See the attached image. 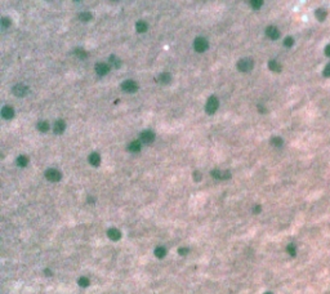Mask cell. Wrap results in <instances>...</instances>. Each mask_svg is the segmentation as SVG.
I'll use <instances>...</instances> for the list:
<instances>
[{
  "label": "cell",
  "mask_w": 330,
  "mask_h": 294,
  "mask_svg": "<svg viewBox=\"0 0 330 294\" xmlns=\"http://www.w3.org/2000/svg\"><path fill=\"white\" fill-rule=\"evenodd\" d=\"M128 150L130 151V152H138L141 150V142H139V141H133V142L129 143Z\"/></svg>",
  "instance_id": "obj_17"
},
{
  "label": "cell",
  "mask_w": 330,
  "mask_h": 294,
  "mask_svg": "<svg viewBox=\"0 0 330 294\" xmlns=\"http://www.w3.org/2000/svg\"><path fill=\"white\" fill-rule=\"evenodd\" d=\"M154 139H155V134L151 132V130H143V132L141 133V141L146 145L152 143Z\"/></svg>",
  "instance_id": "obj_7"
},
{
  "label": "cell",
  "mask_w": 330,
  "mask_h": 294,
  "mask_svg": "<svg viewBox=\"0 0 330 294\" xmlns=\"http://www.w3.org/2000/svg\"><path fill=\"white\" fill-rule=\"evenodd\" d=\"M110 71V67H109V65L107 63H103V62H99V63H97L96 65V72L98 74L99 76H103L106 75L107 72Z\"/></svg>",
  "instance_id": "obj_9"
},
{
  "label": "cell",
  "mask_w": 330,
  "mask_h": 294,
  "mask_svg": "<svg viewBox=\"0 0 330 294\" xmlns=\"http://www.w3.org/2000/svg\"><path fill=\"white\" fill-rule=\"evenodd\" d=\"M45 177H47L48 181H50V182H58L59 179H61L62 174L59 173L57 169H48L45 172Z\"/></svg>",
  "instance_id": "obj_5"
},
{
  "label": "cell",
  "mask_w": 330,
  "mask_h": 294,
  "mask_svg": "<svg viewBox=\"0 0 330 294\" xmlns=\"http://www.w3.org/2000/svg\"><path fill=\"white\" fill-rule=\"evenodd\" d=\"M315 16H316V18L320 21V22H322V21H325V18H326V16H328V13H326V10L325 9H322V8H318L316 12H315Z\"/></svg>",
  "instance_id": "obj_16"
},
{
  "label": "cell",
  "mask_w": 330,
  "mask_h": 294,
  "mask_svg": "<svg viewBox=\"0 0 330 294\" xmlns=\"http://www.w3.org/2000/svg\"><path fill=\"white\" fill-rule=\"evenodd\" d=\"M324 52H325V56L330 57V44H328V45L325 47V49H324Z\"/></svg>",
  "instance_id": "obj_33"
},
{
  "label": "cell",
  "mask_w": 330,
  "mask_h": 294,
  "mask_svg": "<svg viewBox=\"0 0 330 294\" xmlns=\"http://www.w3.org/2000/svg\"><path fill=\"white\" fill-rule=\"evenodd\" d=\"M254 213H259V210H261V206H255V208H254Z\"/></svg>",
  "instance_id": "obj_36"
},
{
  "label": "cell",
  "mask_w": 330,
  "mask_h": 294,
  "mask_svg": "<svg viewBox=\"0 0 330 294\" xmlns=\"http://www.w3.org/2000/svg\"><path fill=\"white\" fill-rule=\"evenodd\" d=\"M187 252H188V249H186V248H181V249H179V254H181V255L187 254Z\"/></svg>",
  "instance_id": "obj_34"
},
{
  "label": "cell",
  "mask_w": 330,
  "mask_h": 294,
  "mask_svg": "<svg viewBox=\"0 0 330 294\" xmlns=\"http://www.w3.org/2000/svg\"><path fill=\"white\" fill-rule=\"evenodd\" d=\"M250 5L254 9H259L263 5V0H250Z\"/></svg>",
  "instance_id": "obj_27"
},
{
  "label": "cell",
  "mask_w": 330,
  "mask_h": 294,
  "mask_svg": "<svg viewBox=\"0 0 330 294\" xmlns=\"http://www.w3.org/2000/svg\"><path fill=\"white\" fill-rule=\"evenodd\" d=\"M75 2H79V0H75Z\"/></svg>",
  "instance_id": "obj_38"
},
{
  "label": "cell",
  "mask_w": 330,
  "mask_h": 294,
  "mask_svg": "<svg viewBox=\"0 0 330 294\" xmlns=\"http://www.w3.org/2000/svg\"><path fill=\"white\" fill-rule=\"evenodd\" d=\"M17 164L19 165V166H26L29 164V159L26 156H23V155H21V156H18V159H17Z\"/></svg>",
  "instance_id": "obj_23"
},
{
  "label": "cell",
  "mask_w": 330,
  "mask_h": 294,
  "mask_svg": "<svg viewBox=\"0 0 330 294\" xmlns=\"http://www.w3.org/2000/svg\"><path fill=\"white\" fill-rule=\"evenodd\" d=\"M218 106H219L218 98L214 97V96H212V97H210L209 100L207 101V105H205V111H207V114H209V115H213V114L217 111Z\"/></svg>",
  "instance_id": "obj_1"
},
{
  "label": "cell",
  "mask_w": 330,
  "mask_h": 294,
  "mask_svg": "<svg viewBox=\"0 0 330 294\" xmlns=\"http://www.w3.org/2000/svg\"><path fill=\"white\" fill-rule=\"evenodd\" d=\"M193 48L195 51L199 53H203L208 49V40L204 39V37H196L193 41Z\"/></svg>",
  "instance_id": "obj_3"
},
{
  "label": "cell",
  "mask_w": 330,
  "mask_h": 294,
  "mask_svg": "<svg viewBox=\"0 0 330 294\" xmlns=\"http://www.w3.org/2000/svg\"><path fill=\"white\" fill-rule=\"evenodd\" d=\"M2 116L4 119H7V120H9V119H12L14 116V110H13V107H10V106H4L2 108Z\"/></svg>",
  "instance_id": "obj_10"
},
{
  "label": "cell",
  "mask_w": 330,
  "mask_h": 294,
  "mask_svg": "<svg viewBox=\"0 0 330 294\" xmlns=\"http://www.w3.org/2000/svg\"><path fill=\"white\" fill-rule=\"evenodd\" d=\"M268 68L273 72H280L281 71V65L277 61H275V59H271V61L268 62Z\"/></svg>",
  "instance_id": "obj_15"
},
{
  "label": "cell",
  "mask_w": 330,
  "mask_h": 294,
  "mask_svg": "<svg viewBox=\"0 0 330 294\" xmlns=\"http://www.w3.org/2000/svg\"><path fill=\"white\" fill-rule=\"evenodd\" d=\"M264 294H272V293H269V292H268V293H264Z\"/></svg>",
  "instance_id": "obj_37"
},
{
  "label": "cell",
  "mask_w": 330,
  "mask_h": 294,
  "mask_svg": "<svg viewBox=\"0 0 330 294\" xmlns=\"http://www.w3.org/2000/svg\"><path fill=\"white\" fill-rule=\"evenodd\" d=\"M200 178H201V177H200V173H199V172H197V173H195V179H197V181H199Z\"/></svg>",
  "instance_id": "obj_35"
},
{
  "label": "cell",
  "mask_w": 330,
  "mask_h": 294,
  "mask_svg": "<svg viewBox=\"0 0 330 294\" xmlns=\"http://www.w3.org/2000/svg\"><path fill=\"white\" fill-rule=\"evenodd\" d=\"M271 145L275 146V147H281L283 146V139H281L280 137H273L271 139Z\"/></svg>",
  "instance_id": "obj_25"
},
{
  "label": "cell",
  "mask_w": 330,
  "mask_h": 294,
  "mask_svg": "<svg viewBox=\"0 0 330 294\" xmlns=\"http://www.w3.org/2000/svg\"><path fill=\"white\" fill-rule=\"evenodd\" d=\"M2 25H3V27H8V26H10V19L7 18V17L2 18Z\"/></svg>",
  "instance_id": "obj_32"
},
{
  "label": "cell",
  "mask_w": 330,
  "mask_h": 294,
  "mask_svg": "<svg viewBox=\"0 0 330 294\" xmlns=\"http://www.w3.org/2000/svg\"><path fill=\"white\" fill-rule=\"evenodd\" d=\"M79 285L80 286H84V288L88 286L89 285V280L86 279V277H80V279H79Z\"/></svg>",
  "instance_id": "obj_29"
},
{
  "label": "cell",
  "mask_w": 330,
  "mask_h": 294,
  "mask_svg": "<svg viewBox=\"0 0 330 294\" xmlns=\"http://www.w3.org/2000/svg\"><path fill=\"white\" fill-rule=\"evenodd\" d=\"M253 66H254V62H253V59H250V58H242V59H240V61L237 62V68H239L241 72H249V71H252Z\"/></svg>",
  "instance_id": "obj_2"
},
{
  "label": "cell",
  "mask_w": 330,
  "mask_h": 294,
  "mask_svg": "<svg viewBox=\"0 0 330 294\" xmlns=\"http://www.w3.org/2000/svg\"><path fill=\"white\" fill-rule=\"evenodd\" d=\"M293 44H294V39H293V37H290V36H288V37H286V39L284 40V45L288 47V48H290Z\"/></svg>",
  "instance_id": "obj_28"
},
{
  "label": "cell",
  "mask_w": 330,
  "mask_h": 294,
  "mask_svg": "<svg viewBox=\"0 0 330 294\" xmlns=\"http://www.w3.org/2000/svg\"><path fill=\"white\" fill-rule=\"evenodd\" d=\"M49 124H48L47 121H40V123H37V129L40 130V132H48V130H49Z\"/></svg>",
  "instance_id": "obj_20"
},
{
  "label": "cell",
  "mask_w": 330,
  "mask_h": 294,
  "mask_svg": "<svg viewBox=\"0 0 330 294\" xmlns=\"http://www.w3.org/2000/svg\"><path fill=\"white\" fill-rule=\"evenodd\" d=\"M92 18H93V16H92V13L89 12H84L79 16V19L80 21H83V22H88V21H90Z\"/></svg>",
  "instance_id": "obj_22"
},
{
  "label": "cell",
  "mask_w": 330,
  "mask_h": 294,
  "mask_svg": "<svg viewBox=\"0 0 330 294\" xmlns=\"http://www.w3.org/2000/svg\"><path fill=\"white\" fill-rule=\"evenodd\" d=\"M170 80H172V76H170L169 72H163L159 76V81L160 83H163V84H169Z\"/></svg>",
  "instance_id": "obj_18"
},
{
  "label": "cell",
  "mask_w": 330,
  "mask_h": 294,
  "mask_svg": "<svg viewBox=\"0 0 330 294\" xmlns=\"http://www.w3.org/2000/svg\"><path fill=\"white\" fill-rule=\"evenodd\" d=\"M324 76H326V78H330V63L329 65H326L325 66V68H324Z\"/></svg>",
  "instance_id": "obj_31"
},
{
  "label": "cell",
  "mask_w": 330,
  "mask_h": 294,
  "mask_svg": "<svg viewBox=\"0 0 330 294\" xmlns=\"http://www.w3.org/2000/svg\"><path fill=\"white\" fill-rule=\"evenodd\" d=\"M12 92H13L14 96H17V97H23V96L27 94L29 88H27V86H26L25 84H17V85L13 86Z\"/></svg>",
  "instance_id": "obj_6"
},
{
  "label": "cell",
  "mask_w": 330,
  "mask_h": 294,
  "mask_svg": "<svg viewBox=\"0 0 330 294\" xmlns=\"http://www.w3.org/2000/svg\"><path fill=\"white\" fill-rule=\"evenodd\" d=\"M64 128H66V124H64V121L63 120H58V121H56L54 127H53V130H54L56 134H61V133H63Z\"/></svg>",
  "instance_id": "obj_13"
},
{
  "label": "cell",
  "mask_w": 330,
  "mask_h": 294,
  "mask_svg": "<svg viewBox=\"0 0 330 294\" xmlns=\"http://www.w3.org/2000/svg\"><path fill=\"white\" fill-rule=\"evenodd\" d=\"M165 254H166V249L164 247H158L155 249V255L158 258H164Z\"/></svg>",
  "instance_id": "obj_19"
},
{
  "label": "cell",
  "mask_w": 330,
  "mask_h": 294,
  "mask_svg": "<svg viewBox=\"0 0 330 294\" xmlns=\"http://www.w3.org/2000/svg\"><path fill=\"white\" fill-rule=\"evenodd\" d=\"M212 176L214 178H217V179H227V178L231 177V174H230V172H222V170L215 169V170L212 172Z\"/></svg>",
  "instance_id": "obj_11"
},
{
  "label": "cell",
  "mask_w": 330,
  "mask_h": 294,
  "mask_svg": "<svg viewBox=\"0 0 330 294\" xmlns=\"http://www.w3.org/2000/svg\"><path fill=\"white\" fill-rule=\"evenodd\" d=\"M89 163L93 166H98L101 163V156L97 154V152H93V154H90V156H89Z\"/></svg>",
  "instance_id": "obj_14"
},
{
  "label": "cell",
  "mask_w": 330,
  "mask_h": 294,
  "mask_svg": "<svg viewBox=\"0 0 330 294\" xmlns=\"http://www.w3.org/2000/svg\"><path fill=\"white\" fill-rule=\"evenodd\" d=\"M74 53L76 54L78 57H80V58H86V56H88V53H86L84 49H80V48H78V49H75L74 51Z\"/></svg>",
  "instance_id": "obj_26"
},
{
  "label": "cell",
  "mask_w": 330,
  "mask_h": 294,
  "mask_svg": "<svg viewBox=\"0 0 330 294\" xmlns=\"http://www.w3.org/2000/svg\"><path fill=\"white\" fill-rule=\"evenodd\" d=\"M136 29H137L138 32L147 31V23L143 22V21H139V22H137V25H136Z\"/></svg>",
  "instance_id": "obj_21"
},
{
  "label": "cell",
  "mask_w": 330,
  "mask_h": 294,
  "mask_svg": "<svg viewBox=\"0 0 330 294\" xmlns=\"http://www.w3.org/2000/svg\"><path fill=\"white\" fill-rule=\"evenodd\" d=\"M266 35L269 37V39L276 40V39H279V36H280V31H279L277 27H275V26H268L267 29H266Z\"/></svg>",
  "instance_id": "obj_8"
},
{
  "label": "cell",
  "mask_w": 330,
  "mask_h": 294,
  "mask_svg": "<svg viewBox=\"0 0 330 294\" xmlns=\"http://www.w3.org/2000/svg\"><path fill=\"white\" fill-rule=\"evenodd\" d=\"M121 88L124 92H127V93H134V92H137L138 85L134 80H125L121 84Z\"/></svg>",
  "instance_id": "obj_4"
},
{
  "label": "cell",
  "mask_w": 330,
  "mask_h": 294,
  "mask_svg": "<svg viewBox=\"0 0 330 294\" xmlns=\"http://www.w3.org/2000/svg\"><path fill=\"white\" fill-rule=\"evenodd\" d=\"M286 250H288V253L290 255H295V247H294V244H289L288 248H286Z\"/></svg>",
  "instance_id": "obj_30"
},
{
  "label": "cell",
  "mask_w": 330,
  "mask_h": 294,
  "mask_svg": "<svg viewBox=\"0 0 330 294\" xmlns=\"http://www.w3.org/2000/svg\"><path fill=\"white\" fill-rule=\"evenodd\" d=\"M110 63H111V65H112V66L115 67V68L120 67V65H121L120 59H119L117 57H115V56H111V57H110Z\"/></svg>",
  "instance_id": "obj_24"
},
{
  "label": "cell",
  "mask_w": 330,
  "mask_h": 294,
  "mask_svg": "<svg viewBox=\"0 0 330 294\" xmlns=\"http://www.w3.org/2000/svg\"><path fill=\"white\" fill-rule=\"evenodd\" d=\"M107 235H109V237L111 239V240L116 241V240H119V239L121 237V232L119 231L117 228H110L109 232H107Z\"/></svg>",
  "instance_id": "obj_12"
}]
</instances>
